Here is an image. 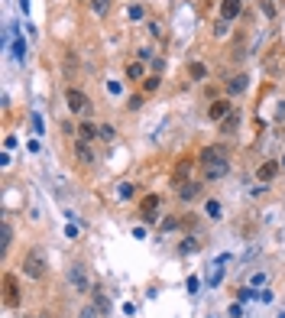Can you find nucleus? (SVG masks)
<instances>
[{
  "mask_svg": "<svg viewBox=\"0 0 285 318\" xmlns=\"http://www.w3.org/2000/svg\"><path fill=\"white\" fill-rule=\"evenodd\" d=\"M23 276H30V280H42L46 276V260H42L39 250H30L23 256Z\"/></svg>",
  "mask_w": 285,
  "mask_h": 318,
  "instance_id": "f257e3e1",
  "label": "nucleus"
},
{
  "mask_svg": "<svg viewBox=\"0 0 285 318\" xmlns=\"http://www.w3.org/2000/svg\"><path fill=\"white\" fill-rule=\"evenodd\" d=\"M65 104H68V110L71 114H88L91 110V104H88V98L78 88H68V94H65Z\"/></svg>",
  "mask_w": 285,
  "mask_h": 318,
  "instance_id": "f03ea898",
  "label": "nucleus"
},
{
  "mask_svg": "<svg viewBox=\"0 0 285 318\" xmlns=\"http://www.w3.org/2000/svg\"><path fill=\"white\" fill-rule=\"evenodd\" d=\"M227 260H230V256H217L214 263H211L208 276H204V286H208V289L221 286V280H223V270H227Z\"/></svg>",
  "mask_w": 285,
  "mask_h": 318,
  "instance_id": "7ed1b4c3",
  "label": "nucleus"
},
{
  "mask_svg": "<svg viewBox=\"0 0 285 318\" xmlns=\"http://www.w3.org/2000/svg\"><path fill=\"white\" fill-rule=\"evenodd\" d=\"M217 159H230V153H227V146L223 143H214V146H204L198 156V163L201 166H208V163H217Z\"/></svg>",
  "mask_w": 285,
  "mask_h": 318,
  "instance_id": "20e7f679",
  "label": "nucleus"
},
{
  "mask_svg": "<svg viewBox=\"0 0 285 318\" xmlns=\"http://www.w3.org/2000/svg\"><path fill=\"white\" fill-rule=\"evenodd\" d=\"M68 280H71V286L78 289V292H88L91 289V280H88V270H85V263H75L68 270Z\"/></svg>",
  "mask_w": 285,
  "mask_h": 318,
  "instance_id": "39448f33",
  "label": "nucleus"
},
{
  "mask_svg": "<svg viewBox=\"0 0 285 318\" xmlns=\"http://www.w3.org/2000/svg\"><path fill=\"white\" fill-rule=\"evenodd\" d=\"M201 169H204V178H208V182H214V178H223L230 172V159H217V163H208V166H201Z\"/></svg>",
  "mask_w": 285,
  "mask_h": 318,
  "instance_id": "423d86ee",
  "label": "nucleus"
},
{
  "mask_svg": "<svg viewBox=\"0 0 285 318\" xmlns=\"http://www.w3.org/2000/svg\"><path fill=\"white\" fill-rule=\"evenodd\" d=\"M201 192H204V182H182L178 185V198L182 202H194Z\"/></svg>",
  "mask_w": 285,
  "mask_h": 318,
  "instance_id": "0eeeda50",
  "label": "nucleus"
},
{
  "mask_svg": "<svg viewBox=\"0 0 285 318\" xmlns=\"http://www.w3.org/2000/svg\"><path fill=\"white\" fill-rule=\"evenodd\" d=\"M156 208H159V195H146V198H143V205H139V211H143V221H146V224H156Z\"/></svg>",
  "mask_w": 285,
  "mask_h": 318,
  "instance_id": "6e6552de",
  "label": "nucleus"
},
{
  "mask_svg": "<svg viewBox=\"0 0 285 318\" xmlns=\"http://www.w3.org/2000/svg\"><path fill=\"white\" fill-rule=\"evenodd\" d=\"M279 169H282V163H279V159H269V163H262L259 169H256V178H259V182H272V178L279 176Z\"/></svg>",
  "mask_w": 285,
  "mask_h": 318,
  "instance_id": "1a4fd4ad",
  "label": "nucleus"
},
{
  "mask_svg": "<svg viewBox=\"0 0 285 318\" xmlns=\"http://www.w3.org/2000/svg\"><path fill=\"white\" fill-rule=\"evenodd\" d=\"M78 140H85V143H91V140H97L100 137V127H94L91 120H85V124H78Z\"/></svg>",
  "mask_w": 285,
  "mask_h": 318,
  "instance_id": "9d476101",
  "label": "nucleus"
},
{
  "mask_svg": "<svg viewBox=\"0 0 285 318\" xmlns=\"http://www.w3.org/2000/svg\"><path fill=\"white\" fill-rule=\"evenodd\" d=\"M240 13H243V3H240V0H223L221 3V16L223 20H237Z\"/></svg>",
  "mask_w": 285,
  "mask_h": 318,
  "instance_id": "9b49d317",
  "label": "nucleus"
},
{
  "mask_svg": "<svg viewBox=\"0 0 285 318\" xmlns=\"http://www.w3.org/2000/svg\"><path fill=\"white\" fill-rule=\"evenodd\" d=\"M208 114H211V120H227V114H230V101H214Z\"/></svg>",
  "mask_w": 285,
  "mask_h": 318,
  "instance_id": "f8f14e48",
  "label": "nucleus"
},
{
  "mask_svg": "<svg viewBox=\"0 0 285 318\" xmlns=\"http://www.w3.org/2000/svg\"><path fill=\"white\" fill-rule=\"evenodd\" d=\"M247 85H250V78H247V75L230 78V81H227V94H240V91H247Z\"/></svg>",
  "mask_w": 285,
  "mask_h": 318,
  "instance_id": "ddd939ff",
  "label": "nucleus"
},
{
  "mask_svg": "<svg viewBox=\"0 0 285 318\" xmlns=\"http://www.w3.org/2000/svg\"><path fill=\"white\" fill-rule=\"evenodd\" d=\"M75 156L81 159V163H94V153H91V146H88L85 140H75Z\"/></svg>",
  "mask_w": 285,
  "mask_h": 318,
  "instance_id": "4468645a",
  "label": "nucleus"
},
{
  "mask_svg": "<svg viewBox=\"0 0 285 318\" xmlns=\"http://www.w3.org/2000/svg\"><path fill=\"white\" fill-rule=\"evenodd\" d=\"M10 241H13V227L3 221V224H0V253H7L10 250Z\"/></svg>",
  "mask_w": 285,
  "mask_h": 318,
  "instance_id": "2eb2a0df",
  "label": "nucleus"
},
{
  "mask_svg": "<svg viewBox=\"0 0 285 318\" xmlns=\"http://www.w3.org/2000/svg\"><path fill=\"white\" fill-rule=\"evenodd\" d=\"M3 286H7V302H10V305H16V302H20V299H16V280L10 276V273L3 276Z\"/></svg>",
  "mask_w": 285,
  "mask_h": 318,
  "instance_id": "dca6fc26",
  "label": "nucleus"
},
{
  "mask_svg": "<svg viewBox=\"0 0 285 318\" xmlns=\"http://www.w3.org/2000/svg\"><path fill=\"white\" fill-rule=\"evenodd\" d=\"M188 172H191V159H182L178 163V169H175V182L182 185V182H188Z\"/></svg>",
  "mask_w": 285,
  "mask_h": 318,
  "instance_id": "f3484780",
  "label": "nucleus"
},
{
  "mask_svg": "<svg viewBox=\"0 0 285 318\" xmlns=\"http://www.w3.org/2000/svg\"><path fill=\"white\" fill-rule=\"evenodd\" d=\"M204 211H208L211 221H221V214H223V211H221V202H214V198H208V202H204Z\"/></svg>",
  "mask_w": 285,
  "mask_h": 318,
  "instance_id": "a211bd4d",
  "label": "nucleus"
},
{
  "mask_svg": "<svg viewBox=\"0 0 285 318\" xmlns=\"http://www.w3.org/2000/svg\"><path fill=\"white\" fill-rule=\"evenodd\" d=\"M146 75V69H143V62H130L127 65V78H133V81H139V78Z\"/></svg>",
  "mask_w": 285,
  "mask_h": 318,
  "instance_id": "6ab92c4d",
  "label": "nucleus"
},
{
  "mask_svg": "<svg viewBox=\"0 0 285 318\" xmlns=\"http://www.w3.org/2000/svg\"><path fill=\"white\" fill-rule=\"evenodd\" d=\"M94 305H97V309L104 312V315H107V312H110V299H107V295H104V292H100V289H94Z\"/></svg>",
  "mask_w": 285,
  "mask_h": 318,
  "instance_id": "aec40b11",
  "label": "nucleus"
},
{
  "mask_svg": "<svg viewBox=\"0 0 285 318\" xmlns=\"http://www.w3.org/2000/svg\"><path fill=\"white\" fill-rule=\"evenodd\" d=\"M259 10H262V16H269V20H276V0H259Z\"/></svg>",
  "mask_w": 285,
  "mask_h": 318,
  "instance_id": "412c9836",
  "label": "nucleus"
},
{
  "mask_svg": "<svg viewBox=\"0 0 285 318\" xmlns=\"http://www.w3.org/2000/svg\"><path fill=\"white\" fill-rule=\"evenodd\" d=\"M188 75H191L194 81H201V78H208V69H204V65H201V62H191V69H188Z\"/></svg>",
  "mask_w": 285,
  "mask_h": 318,
  "instance_id": "4be33fe9",
  "label": "nucleus"
},
{
  "mask_svg": "<svg viewBox=\"0 0 285 318\" xmlns=\"http://www.w3.org/2000/svg\"><path fill=\"white\" fill-rule=\"evenodd\" d=\"M143 91H146V94L159 91V78H156V75H146V78H143Z\"/></svg>",
  "mask_w": 285,
  "mask_h": 318,
  "instance_id": "5701e85b",
  "label": "nucleus"
},
{
  "mask_svg": "<svg viewBox=\"0 0 285 318\" xmlns=\"http://www.w3.org/2000/svg\"><path fill=\"white\" fill-rule=\"evenodd\" d=\"M13 59H16V62H23V59H26V42H23V39H16V42H13Z\"/></svg>",
  "mask_w": 285,
  "mask_h": 318,
  "instance_id": "b1692460",
  "label": "nucleus"
},
{
  "mask_svg": "<svg viewBox=\"0 0 285 318\" xmlns=\"http://www.w3.org/2000/svg\"><path fill=\"white\" fill-rule=\"evenodd\" d=\"M91 10H94L97 16H104V13L110 10V0H91Z\"/></svg>",
  "mask_w": 285,
  "mask_h": 318,
  "instance_id": "393cba45",
  "label": "nucleus"
},
{
  "mask_svg": "<svg viewBox=\"0 0 285 318\" xmlns=\"http://www.w3.org/2000/svg\"><path fill=\"white\" fill-rule=\"evenodd\" d=\"M117 195H120V198H133V185H130V182H120Z\"/></svg>",
  "mask_w": 285,
  "mask_h": 318,
  "instance_id": "a878e982",
  "label": "nucleus"
},
{
  "mask_svg": "<svg viewBox=\"0 0 285 318\" xmlns=\"http://www.w3.org/2000/svg\"><path fill=\"white\" fill-rule=\"evenodd\" d=\"M262 283H266V273H253V276H250V289L262 286Z\"/></svg>",
  "mask_w": 285,
  "mask_h": 318,
  "instance_id": "bb28decb",
  "label": "nucleus"
},
{
  "mask_svg": "<svg viewBox=\"0 0 285 318\" xmlns=\"http://www.w3.org/2000/svg\"><path fill=\"white\" fill-rule=\"evenodd\" d=\"M100 140H114V127L110 124H100Z\"/></svg>",
  "mask_w": 285,
  "mask_h": 318,
  "instance_id": "cd10ccee",
  "label": "nucleus"
},
{
  "mask_svg": "<svg viewBox=\"0 0 285 318\" xmlns=\"http://www.w3.org/2000/svg\"><path fill=\"white\" fill-rule=\"evenodd\" d=\"M127 107H130V110H139V107H143V98H139V94H133L130 101H127Z\"/></svg>",
  "mask_w": 285,
  "mask_h": 318,
  "instance_id": "c85d7f7f",
  "label": "nucleus"
},
{
  "mask_svg": "<svg viewBox=\"0 0 285 318\" xmlns=\"http://www.w3.org/2000/svg\"><path fill=\"white\" fill-rule=\"evenodd\" d=\"M97 305H88V309H81V318H97Z\"/></svg>",
  "mask_w": 285,
  "mask_h": 318,
  "instance_id": "c756f323",
  "label": "nucleus"
},
{
  "mask_svg": "<svg viewBox=\"0 0 285 318\" xmlns=\"http://www.w3.org/2000/svg\"><path fill=\"white\" fill-rule=\"evenodd\" d=\"M194 250H198V241H185L182 244V253H194Z\"/></svg>",
  "mask_w": 285,
  "mask_h": 318,
  "instance_id": "7c9ffc66",
  "label": "nucleus"
},
{
  "mask_svg": "<svg viewBox=\"0 0 285 318\" xmlns=\"http://www.w3.org/2000/svg\"><path fill=\"white\" fill-rule=\"evenodd\" d=\"M198 286H201L198 276H188V292H198Z\"/></svg>",
  "mask_w": 285,
  "mask_h": 318,
  "instance_id": "2f4dec72",
  "label": "nucleus"
},
{
  "mask_svg": "<svg viewBox=\"0 0 285 318\" xmlns=\"http://www.w3.org/2000/svg\"><path fill=\"white\" fill-rule=\"evenodd\" d=\"M233 127H237V117H227V120H223V133H230Z\"/></svg>",
  "mask_w": 285,
  "mask_h": 318,
  "instance_id": "473e14b6",
  "label": "nucleus"
},
{
  "mask_svg": "<svg viewBox=\"0 0 285 318\" xmlns=\"http://www.w3.org/2000/svg\"><path fill=\"white\" fill-rule=\"evenodd\" d=\"M214 33H217V36H227V20H221V23L214 26Z\"/></svg>",
  "mask_w": 285,
  "mask_h": 318,
  "instance_id": "72a5a7b5",
  "label": "nucleus"
},
{
  "mask_svg": "<svg viewBox=\"0 0 285 318\" xmlns=\"http://www.w3.org/2000/svg\"><path fill=\"white\" fill-rule=\"evenodd\" d=\"M149 33H153V36L159 39V36H162V26H159V23H156V20H153V23H149Z\"/></svg>",
  "mask_w": 285,
  "mask_h": 318,
  "instance_id": "f704fd0d",
  "label": "nucleus"
},
{
  "mask_svg": "<svg viewBox=\"0 0 285 318\" xmlns=\"http://www.w3.org/2000/svg\"><path fill=\"white\" fill-rule=\"evenodd\" d=\"M175 224H178L175 217H165V221H162V231H172V227H175Z\"/></svg>",
  "mask_w": 285,
  "mask_h": 318,
  "instance_id": "c9c22d12",
  "label": "nucleus"
},
{
  "mask_svg": "<svg viewBox=\"0 0 285 318\" xmlns=\"http://www.w3.org/2000/svg\"><path fill=\"white\" fill-rule=\"evenodd\" d=\"M32 130L42 133V120H39V114H32Z\"/></svg>",
  "mask_w": 285,
  "mask_h": 318,
  "instance_id": "e433bc0d",
  "label": "nucleus"
},
{
  "mask_svg": "<svg viewBox=\"0 0 285 318\" xmlns=\"http://www.w3.org/2000/svg\"><path fill=\"white\" fill-rule=\"evenodd\" d=\"M20 7H23V13H26V10H30V0H20Z\"/></svg>",
  "mask_w": 285,
  "mask_h": 318,
  "instance_id": "4c0bfd02",
  "label": "nucleus"
}]
</instances>
